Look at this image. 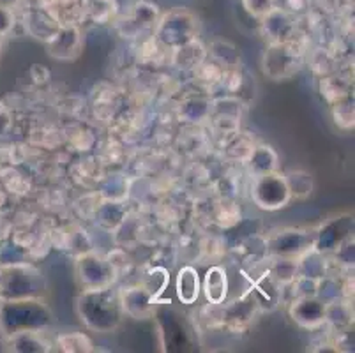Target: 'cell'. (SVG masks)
I'll list each match as a JSON object with an SVG mask.
<instances>
[{
	"instance_id": "1",
	"label": "cell",
	"mask_w": 355,
	"mask_h": 353,
	"mask_svg": "<svg viewBox=\"0 0 355 353\" xmlns=\"http://www.w3.org/2000/svg\"><path fill=\"white\" fill-rule=\"evenodd\" d=\"M76 315L83 325L98 334H110L121 327L125 313L117 288L103 286L82 290L76 297Z\"/></svg>"
},
{
	"instance_id": "2",
	"label": "cell",
	"mask_w": 355,
	"mask_h": 353,
	"mask_svg": "<svg viewBox=\"0 0 355 353\" xmlns=\"http://www.w3.org/2000/svg\"><path fill=\"white\" fill-rule=\"evenodd\" d=\"M53 320V311L43 297L0 299V334L6 339L18 332H44Z\"/></svg>"
},
{
	"instance_id": "3",
	"label": "cell",
	"mask_w": 355,
	"mask_h": 353,
	"mask_svg": "<svg viewBox=\"0 0 355 353\" xmlns=\"http://www.w3.org/2000/svg\"><path fill=\"white\" fill-rule=\"evenodd\" d=\"M198 18L188 9L175 8L159 16L154 27V39L163 50L172 51L173 48L198 37Z\"/></svg>"
},
{
	"instance_id": "4",
	"label": "cell",
	"mask_w": 355,
	"mask_h": 353,
	"mask_svg": "<svg viewBox=\"0 0 355 353\" xmlns=\"http://www.w3.org/2000/svg\"><path fill=\"white\" fill-rule=\"evenodd\" d=\"M46 281L40 268L21 264L2 265L0 299H21V297H43Z\"/></svg>"
},
{
	"instance_id": "5",
	"label": "cell",
	"mask_w": 355,
	"mask_h": 353,
	"mask_svg": "<svg viewBox=\"0 0 355 353\" xmlns=\"http://www.w3.org/2000/svg\"><path fill=\"white\" fill-rule=\"evenodd\" d=\"M304 64V50L297 43V35L285 43H269L261 57V71L270 80L282 82L299 73Z\"/></svg>"
},
{
	"instance_id": "6",
	"label": "cell",
	"mask_w": 355,
	"mask_h": 353,
	"mask_svg": "<svg viewBox=\"0 0 355 353\" xmlns=\"http://www.w3.org/2000/svg\"><path fill=\"white\" fill-rule=\"evenodd\" d=\"M74 272H76V281L82 290L112 286L119 277V272L115 270L108 257H103L92 249L80 252L76 257Z\"/></svg>"
},
{
	"instance_id": "7",
	"label": "cell",
	"mask_w": 355,
	"mask_h": 353,
	"mask_svg": "<svg viewBox=\"0 0 355 353\" xmlns=\"http://www.w3.org/2000/svg\"><path fill=\"white\" fill-rule=\"evenodd\" d=\"M251 200L258 209L267 210V212L285 209L292 202V196H290L283 173L272 171V173L254 177L251 184Z\"/></svg>"
},
{
	"instance_id": "8",
	"label": "cell",
	"mask_w": 355,
	"mask_h": 353,
	"mask_svg": "<svg viewBox=\"0 0 355 353\" xmlns=\"http://www.w3.org/2000/svg\"><path fill=\"white\" fill-rule=\"evenodd\" d=\"M313 242H315V230L283 228L274 232L267 239V252L270 257L297 258L313 248Z\"/></svg>"
},
{
	"instance_id": "9",
	"label": "cell",
	"mask_w": 355,
	"mask_h": 353,
	"mask_svg": "<svg viewBox=\"0 0 355 353\" xmlns=\"http://www.w3.org/2000/svg\"><path fill=\"white\" fill-rule=\"evenodd\" d=\"M354 232V216L352 214H341L329 221L322 223L320 228L315 230V242L313 248L322 252H334L343 242L352 239Z\"/></svg>"
},
{
	"instance_id": "10",
	"label": "cell",
	"mask_w": 355,
	"mask_h": 353,
	"mask_svg": "<svg viewBox=\"0 0 355 353\" xmlns=\"http://www.w3.org/2000/svg\"><path fill=\"white\" fill-rule=\"evenodd\" d=\"M44 44H46V51L51 58L69 62V60L78 58L83 50L82 31L78 28V25L64 24L55 32L53 37Z\"/></svg>"
},
{
	"instance_id": "11",
	"label": "cell",
	"mask_w": 355,
	"mask_h": 353,
	"mask_svg": "<svg viewBox=\"0 0 355 353\" xmlns=\"http://www.w3.org/2000/svg\"><path fill=\"white\" fill-rule=\"evenodd\" d=\"M244 103L234 96H225L214 99L211 106V117L209 121L214 126L219 135H228L232 138L239 132L241 126V117Z\"/></svg>"
},
{
	"instance_id": "12",
	"label": "cell",
	"mask_w": 355,
	"mask_h": 353,
	"mask_svg": "<svg viewBox=\"0 0 355 353\" xmlns=\"http://www.w3.org/2000/svg\"><path fill=\"white\" fill-rule=\"evenodd\" d=\"M119 293H121V302L124 313L135 320L153 318L154 313H156V306L159 304V300L154 299L153 293L144 284L121 288Z\"/></svg>"
},
{
	"instance_id": "13",
	"label": "cell",
	"mask_w": 355,
	"mask_h": 353,
	"mask_svg": "<svg viewBox=\"0 0 355 353\" xmlns=\"http://www.w3.org/2000/svg\"><path fill=\"white\" fill-rule=\"evenodd\" d=\"M261 34L269 43H285L297 35V24L286 9L274 8L260 18Z\"/></svg>"
},
{
	"instance_id": "14",
	"label": "cell",
	"mask_w": 355,
	"mask_h": 353,
	"mask_svg": "<svg viewBox=\"0 0 355 353\" xmlns=\"http://www.w3.org/2000/svg\"><path fill=\"white\" fill-rule=\"evenodd\" d=\"M290 318L302 329H318L325 323V302L318 297L293 299L290 304Z\"/></svg>"
},
{
	"instance_id": "15",
	"label": "cell",
	"mask_w": 355,
	"mask_h": 353,
	"mask_svg": "<svg viewBox=\"0 0 355 353\" xmlns=\"http://www.w3.org/2000/svg\"><path fill=\"white\" fill-rule=\"evenodd\" d=\"M59 18L50 9H28L24 15V27L34 39L48 43L60 27Z\"/></svg>"
},
{
	"instance_id": "16",
	"label": "cell",
	"mask_w": 355,
	"mask_h": 353,
	"mask_svg": "<svg viewBox=\"0 0 355 353\" xmlns=\"http://www.w3.org/2000/svg\"><path fill=\"white\" fill-rule=\"evenodd\" d=\"M228 288H230V283H228L227 268L214 265L205 272L202 281V291L211 306H221L227 300Z\"/></svg>"
},
{
	"instance_id": "17",
	"label": "cell",
	"mask_w": 355,
	"mask_h": 353,
	"mask_svg": "<svg viewBox=\"0 0 355 353\" xmlns=\"http://www.w3.org/2000/svg\"><path fill=\"white\" fill-rule=\"evenodd\" d=\"M244 164H246L251 179H254V177H260V175L277 171V168H279V155H277V152L270 145L257 144L253 150L250 152V155H248V160L244 161Z\"/></svg>"
},
{
	"instance_id": "18",
	"label": "cell",
	"mask_w": 355,
	"mask_h": 353,
	"mask_svg": "<svg viewBox=\"0 0 355 353\" xmlns=\"http://www.w3.org/2000/svg\"><path fill=\"white\" fill-rule=\"evenodd\" d=\"M170 53H172V64L177 69L195 71L207 58V48L198 37H195L188 43L173 48Z\"/></svg>"
},
{
	"instance_id": "19",
	"label": "cell",
	"mask_w": 355,
	"mask_h": 353,
	"mask_svg": "<svg viewBox=\"0 0 355 353\" xmlns=\"http://www.w3.org/2000/svg\"><path fill=\"white\" fill-rule=\"evenodd\" d=\"M175 291L177 299L186 306H191L198 300L200 293H202V281H200L198 270L195 267L186 265L177 272Z\"/></svg>"
},
{
	"instance_id": "20",
	"label": "cell",
	"mask_w": 355,
	"mask_h": 353,
	"mask_svg": "<svg viewBox=\"0 0 355 353\" xmlns=\"http://www.w3.org/2000/svg\"><path fill=\"white\" fill-rule=\"evenodd\" d=\"M11 352L18 353H48L53 350V343L48 341L44 332L31 330V332H18L8 338Z\"/></svg>"
},
{
	"instance_id": "21",
	"label": "cell",
	"mask_w": 355,
	"mask_h": 353,
	"mask_svg": "<svg viewBox=\"0 0 355 353\" xmlns=\"http://www.w3.org/2000/svg\"><path fill=\"white\" fill-rule=\"evenodd\" d=\"M325 323H329L338 332L350 329L354 323V306L350 299L340 297L325 304Z\"/></svg>"
},
{
	"instance_id": "22",
	"label": "cell",
	"mask_w": 355,
	"mask_h": 353,
	"mask_svg": "<svg viewBox=\"0 0 355 353\" xmlns=\"http://www.w3.org/2000/svg\"><path fill=\"white\" fill-rule=\"evenodd\" d=\"M96 223L105 230H117L124 225L125 207L122 200H103L94 212Z\"/></svg>"
},
{
	"instance_id": "23",
	"label": "cell",
	"mask_w": 355,
	"mask_h": 353,
	"mask_svg": "<svg viewBox=\"0 0 355 353\" xmlns=\"http://www.w3.org/2000/svg\"><path fill=\"white\" fill-rule=\"evenodd\" d=\"M211 99L205 97H189L179 106V119L188 124H202L211 117Z\"/></svg>"
},
{
	"instance_id": "24",
	"label": "cell",
	"mask_w": 355,
	"mask_h": 353,
	"mask_svg": "<svg viewBox=\"0 0 355 353\" xmlns=\"http://www.w3.org/2000/svg\"><path fill=\"white\" fill-rule=\"evenodd\" d=\"M297 267H299V276H309L315 279H322L327 276V260L325 252L318 251L315 248H309L301 257H297Z\"/></svg>"
},
{
	"instance_id": "25",
	"label": "cell",
	"mask_w": 355,
	"mask_h": 353,
	"mask_svg": "<svg viewBox=\"0 0 355 353\" xmlns=\"http://www.w3.org/2000/svg\"><path fill=\"white\" fill-rule=\"evenodd\" d=\"M207 55L216 60L218 64H221L225 69H235V67H242V57L241 51L237 50L234 43L230 41H225V39H216L212 41L211 46H209Z\"/></svg>"
},
{
	"instance_id": "26",
	"label": "cell",
	"mask_w": 355,
	"mask_h": 353,
	"mask_svg": "<svg viewBox=\"0 0 355 353\" xmlns=\"http://www.w3.org/2000/svg\"><path fill=\"white\" fill-rule=\"evenodd\" d=\"M159 9L156 4H150V2H145L140 0L133 6L131 12H129V25L135 28V31H148V28H154L159 19Z\"/></svg>"
},
{
	"instance_id": "27",
	"label": "cell",
	"mask_w": 355,
	"mask_h": 353,
	"mask_svg": "<svg viewBox=\"0 0 355 353\" xmlns=\"http://www.w3.org/2000/svg\"><path fill=\"white\" fill-rule=\"evenodd\" d=\"M285 177V182L288 186L290 196L292 200H306L313 194L315 189V179L313 175L306 170H290L286 173H283Z\"/></svg>"
},
{
	"instance_id": "28",
	"label": "cell",
	"mask_w": 355,
	"mask_h": 353,
	"mask_svg": "<svg viewBox=\"0 0 355 353\" xmlns=\"http://www.w3.org/2000/svg\"><path fill=\"white\" fill-rule=\"evenodd\" d=\"M269 276L282 286H288L297 276H299V267H297V258L286 257H272V264L267 267Z\"/></svg>"
},
{
	"instance_id": "29",
	"label": "cell",
	"mask_w": 355,
	"mask_h": 353,
	"mask_svg": "<svg viewBox=\"0 0 355 353\" xmlns=\"http://www.w3.org/2000/svg\"><path fill=\"white\" fill-rule=\"evenodd\" d=\"M53 346L64 353H90L94 352V343L83 332H64L57 336Z\"/></svg>"
},
{
	"instance_id": "30",
	"label": "cell",
	"mask_w": 355,
	"mask_h": 353,
	"mask_svg": "<svg viewBox=\"0 0 355 353\" xmlns=\"http://www.w3.org/2000/svg\"><path fill=\"white\" fill-rule=\"evenodd\" d=\"M320 92L327 103H334L352 94V83L341 74H325L320 78Z\"/></svg>"
},
{
	"instance_id": "31",
	"label": "cell",
	"mask_w": 355,
	"mask_h": 353,
	"mask_svg": "<svg viewBox=\"0 0 355 353\" xmlns=\"http://www.w3.org/2000/svg\"><path fill=\"white\" fill-rule=\"evenodd\" d=\"M331 112L334 124L343 131H350L355 126V108H354V97L352 94L341 97L338 101L331 103Z\"/></svg>"
},
{
	"instance_id": "32",
	"label": "cell",
	"mask_w": 355,
	"mask_h": 353,
	"mask_svg": "<svg viewBox=\"0 0 355 353\" xmlns=\"http://www.w3.org/2000/svg\"><path fill=\"white\" fill-rule=\"evenodd\" d=\"M168 281H170L168 272L161 267H154L153 270L148 272L147 276H145V279L141 281V284H144L150 293H153L154 299L159 300V297L163 295L164 290H166Z\"/></svg>"
},
{
	"instance_id": "33",
	"label": "cell",
	"mask_w": 355,
	"mask_h": 353,
	"mask_svg": "<svg viewBox=\"0 0 355 353\" xmlns=\"http://www.w3.org/2000/svg\"><path fill=\"white\" fill-rule=\"evenodd\" d=\"M318 281L309 276H297L292 283L288 284L292 288L293 299H301V297H316L318 293Z\"/></svg>"
},
{
	"instance_id": "34",
	"label": "cell",
	"mask_w": 355,
	"mask_h": 353,
	"mask_svg": "<svg viewBox=\"0 0 355 353\" xmlns=\"http://www.w3.org/2000/svg\"><path fill=\"white\" fill-rule=\"evenodd\" d=\"M242 6L251 16L260 19L266 16L270 9L276 8V0H242Z\"/></svg>"
},
{
	"instance_id": "35",
	"label": "cell",
	"mask_w": 355,
	"mask_h": 353,
	"mask_svg": "<svg viewBox=\"0 0 355 353\" xmlns=\"http://www.w3.org/2000/svg\"><path fill=\"white\" fill-rule=\"evenodd\" d=\"M16 25V15L15 9L2 8L0 6V35H9Z\"/></svg>"
},
{
	"instance_id": "36",
	"label": "cell",
	"mask_w": 355,
	"mask_h": 353,
	"mask_svg": "<svg viewBox=\"0 0 355 353\" xmlns=\"http://www.w3.org/2000/svg\"><path fill=\"white\" fill-rule=\"evenodd\" d=\"M12 129V113L4 103H0V138L9 136Z\"/></svg>"
},
{
	"instance_id": "37",
	"label": "cell",
	"mask_w": 355,
	"mask_h": 353,
	"mask_svg": "<svg viewBox=\"0 0 355 353\" xmlns=\"http://www.w3.org/2000/svg\"><path fill=\"white\" fill-rule=\"evenodd\" d=\"M18 4H20V0H0V6H2V8L15 9Z\"/></svg>"
},
{
	"instance_id": "38",
	"label": "cell",
	"mask_w": 355,
	"mask_h": 353,
	"mask_svg": "<svg viewBox=\"0 0 355 353\" xmlns=\"http://www.w3.org/2000/svg\"><path fill=\"white\" fill-rule=\"evenodd\" d=\"M2 44H4V35H0V50H2Z\"/></svg>"
},
{
	"instance_id": "39",
	"label": "cell",
	"mask_w": 355,
	"mask_h": 353,
	"mask_svg": "<svg viewBox=\"0 0 355 353\" xmlns=\"http://www.w3.org/2000/svg\"><path fill=\"white\" fill-rule=\"evenodd\" d=\"M0 241H2V232H0Z\"/></svg>"
}]
</instances>
